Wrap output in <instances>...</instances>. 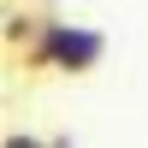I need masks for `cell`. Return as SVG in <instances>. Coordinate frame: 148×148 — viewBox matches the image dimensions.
<instances>
[{
  "label": "cell",
  "mask_w": 148,
  "mask_h": 148,
  "mask_svg": "<svg viewBox=\"0 0 148 148\" xmlns=\"http://www.w3.org/2000/svg\"><path fill=\"white\" fill-rule=\"evenodd\" d=\"M107 59V36L95 24H71V18H47L42 36L24 47V65L36 71H59V77H89Z\"/></svg>",
  "instance_id": "cell-1"
},
{
  "label": "cell",
  "mask_w": 148,
  "mask_h": 148,
  "mask_svg": "<svg viewBox=\"0 0 148 148\" xmlns=\"http://www.w3.org/2000/svg\"><path fill=\"white\" fill-rule=\"evenodd\" d=\"M42 12H6V47H30L36 36H42Z\"/></svg>",
  "instance_id": "cell-2"
}]
</instances>
